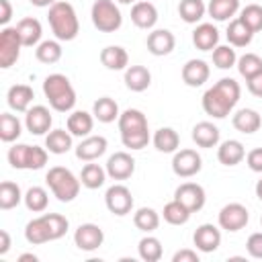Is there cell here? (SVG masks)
I'll return each mask as SVG.
<instances>
[{
    "instance_id": "cell-41",
    "label": "cell",
    "mask_w": 262,
    "mask_h": 262,
    "mask_svg": "<svg viewBox=\"0 0 262 262\" xmlns=\"http://www.w3.org/2000/svg\"><path fill=\"white\" fill-rule=\"evenodd\" d=\"M25 199V194L20 192V186L12 180H4L0 184V209L2 211H8V209H14L20 201Z\"/></svg>"
},
{
    "instance_id": "cell-14",
    "label": "cell",
    "mask_w": 262,
    "mask_h": 262,
    "mask_svg": "<svg viewBox=\"0 0 262 262\" xmlns=\"http://www.w3.org/2000/svg\"><path fill=\"white\" fill-rule=\"evenodd\" d=\"M51 123H53V117H51L49 108L43 106V104H35V106H31L25 113V127L33 135H45V133H49Z\"/></svg>"
},
{
    "instance_id": "cell-13",
    "label": "cell",
    "mask_w": 262,
    "mask_h": 262,
    "mask_svg": "<svg viewBox=\"0 0 262 262\" xmlns=\"http://www.w3.org/2000/svg\"><path fill=\"white\" fill-rule=\"evenodd\" d=\"M174 199L180 201L190 213H196L205 207V201H207V194H205V188L196 182H182L176 190H174Z\"/></svg>"
},
{
    "instance_id": "cell-33",
    "label": "cell",
    "mask_w": 262,
    "mask_h": 262,
    "mask_svg": "<svg viewBox=\"0 0 262 262\" xmlns=\"http://www.w3.org/2000/svg\"><path fill=\"white\" fill-rule=\"evenodd\" d=\"M117 125H119L121 135L123 133H131V131H141V129H147V117L139 108H125L119 115Z\"/></svg>"
},
{
    "instance_id": "cell-38",
    "label": "cell",
    "mask_w": 262,
    "mask_h": 262,
    "mask_svg": "<svg viewBox=\"0 0 262 262\" xmlns=\"http://www.w3.org/2000/svg\"><path fill=\"white\" fill-rule=\"evenodd\" d=\"M61 55H63V49H61V45H59L57 39L41 41V43L37 45V49H35V57H37L41 63H47V66L57 63V61L61 59Z\"/></svg>"
},
{
    "instance_id": "cell-51",
    "label": "cell",
    "mask_w": 262,
    "mask_h": 262,
    "mask_svg": "<svg viewBox=\"0 0 262 262\" xmlns=\"http://www.w3.org/2000/svg\"><path fill=\"white\" fill-rule=\"evenodd\" d=\"M172 262H199V254H196V250L184 248V250H178L172 256Z\"/></svg>"
},
{
    "instance_id": "cell-9",
    "label": "cell",
    "mask_w": 262,
    "mask_h": 262,
    "mask_svg": "<svg viewBox=\"0 0 262 262\" xmlns=\"http://www.w3.org/2000/svg\"><path fill=\"white\" fill-rule=\"evenodd\" d=\"M203 168V158L196 149H176L174 158H172V172L180 178H190L194 174H199Z\"/></svg>"
},
{
    "instance_id": "cell-21",
    "label": "cell",
    "mask_w": 262,
    "mask_h": 262,
    "mask_svg": "<svg viewBox=\"0 0 262 262\" xmlns=\"http://www.w3.org/2000/svg\"><path fill=\"white\" fill-rule=\"evenodd\" d=\"M192 43L201 51H213L219 45V31L213 23H201L192 31Z\"/></svg>"
},
{
    "instance_id": "cell-29",
    "label": "cell",
    "mask_w": 262,
    "mask_h": 262,
    "mask_svg": "<svg viewBox=\"0 0 262 262\" xmlns=\"http://www.w3.org/2000/svg\"><path fill=\"white\" fill-rule=\"evenodd\" d=\"M231 123H233V127H235L239 133L252 135V133H256V131L260 129L262 117H260V113L254 111V108H239V111L233 115Z\"/></svg>"
},
{
    "instance_id": "cell-23",
    "label": "cell",
    "mask_w": 262,
    "mask_h": 262,
    "mask_svg": "<svg viewBox=\"0 0 262 262\" xmlns=\"http://www.w3.org/2000/svg\"><path fill=\"white\" fill-rule=\"evenodd\" d=\"M16 31L18 37L23 41V47H35L41 43V35H43V27L35 16H25L16 23Z\"/></svg>"
},
{
    "instance_id": "cell-24",
    "label": "cell",
    "mask_w": 262,
    "mask_h": 262,
    "mask_svg": "<svg viewBox=\"0 0 262 262\" xmlns=\"http://www.w3.org/2000/svg\"><path fill=\"white\" fill-rule=\"evenodd\" d=\"M246 158V147L237 139H225L217 147V160L223 166H237Z\"/></svg>"
},
{
    "instance_id": "cell-16",
    "label": "cell",
    "mask_w": 262,
    "mask_h": 262,
    "mask_svg": "<svg viewBox=\"0 0 262 262\" xmlns=\"http://www.w3.org/2000/svg\"><path fill=\"white\" fill-rule=\"evenodd\" d=\"M192 244L196 246L199 252L211 254L221 246V229L213 223H203L194 229L192 233Z\"/></svg>"
},
{
    "instance_id": "cell-25",
    "label": "cell",
    "mask_w": 262,
    "mask_h": 262,
    "mask_svg": "<svg viewBox=\"0 0 262 262\" xmlns=\"http://www.w3.org/2000/svg\"><path fill=\"white\" fill-rule=\"evenodd\" d=\"M66 127L74 137H88L94 129V115L86 111H74L68 115Z\"/></svg>"
},
{
    "instance_id": "cell-26",
    "label": "cell",
    "mask_w": 262,
    "mask_h": 262,
    "mask_svg": "<svg viewBox=\"0 0 262 262\" xmlns=\"http://www.w3.org/2000/svg\"><path fill=\"white\" fill-rule=\"evenodd\" d=\"M219 137H221L219 129L211 121H201L192 127V141L199 147H205V149L215 147V145H219Z\"/></svg>"
},
{
    "instance_id": "cell-43",
    "label": "cell",
    "mask_w": 262,
    "mask_h": 262,
    "mask_svg": "<svg viewBox=\"0 0 262 262\" xmlns=\"http://www.w3.org/2000/svg\"><path fill=\"white\" fill-rule=\"evenodd\" d=\"M137 252H139V258L143 262H158V260H162V254H164L162 242L158 237H154V235L141 237L139 246H137Z\"/></svg>"
},
{
    "instance_id": "cell-31",
    "label": "cell",
    "mask_w": 262,
    "mask_h": 262,
    "mask_svg": "<svg viewBox=\"0 0 262 262\" xmlns=\"http://www.w3.org/2000/svg\"><path fill=\"white\" fill-rule=\"evenodd\" d=\"M72 133L66 131V129H53L45 135V147L49 154H55V156H61V154H68L72 147H74V141H72Z\"/></svg>"
},
{
    "instance_id": "cell-45",
    "label": "cell",
    "mask_w": 262,
    "mask_h": 262,
    "mask_svg": "<svg viewBox=\"0 0 262 262\" xmlns=\"http://www.w3.org/2000/svg\"><path fill=\"white\" fill-rule=\"evenodd\" d=\"M235 68H237V72H239L242 78L250 80V78H254L256 74L262 72V57L256 55V53H244L242 57H237Z\"/></svg>"
},
{
    "instance_id": "cell-20",
    "label": "cell",
    "mask_w": 262,
    "mask_h": 262,
    "mask_svg": "<svg viewBox=\"0 0 262 262\" xmlns=\"http://www.w3.org/2000/svg\"><path fill=\"white\" fill-rule=\"evenodd\" d=\"M131 23L137 29H154L158 23V8L147 0H137L131 8Z\"/></svg>"
},
{
    "instance_id": "cell-48",
    "label": "cell",
    "mask_w": 262,
    "mask_h": 262,
    "mask_svg": "<svg viewBox=\"0 0 262 262\" xmlns=\"http://www.w3.org/2000/svg\"><path fill=\"white\" fill-rule=\"evenodd\" d=\"M149 129H141V131H131V133H123L121 141L127 149H143L149 143Z\"/></svg>"
},
{
    "instance_id": "cell-6",
    "label": "cell",
    "mask_w": 262,
    "mask_h": 262,
    "mask_svg": "<svg viewBox=\"0 0 262 262\" xmlns=\"http://www.w3.org/2000/svg\"><path fill=\"white\" fill-rule=\"evenodd\" d=\"M47 147L16 143L8 149V164L16 170H41L47 164Z\"/></svg>"
},
{
    "instance_id": "cell-44",
    "label": "cell",
    "mask_w": 262,
    "mask_h": 262,
    "mask_svg": "<svg viewBox=\"0 0 262 262\" xmlns=\"http://www.w3.org/2000/svg\"><path fill=\"white\" fill-rule=\"evenodd\" d=\"M25 207L33 213H43L49 205V192L43 188V186H31L27 192H25Z\"/></svg>"
},
{
    "instance_id": "cell-39",
    "label": "cell",
    "mask_w": 262,
    "mask_h": 262,
    "mask_svg": "<svg viewBox=\"0 0 262 262\" xmlns=\"http://www.w3.org/2000/svg\"><path fill=\"white\" fill-rule=\"evenodd\" d=\"M133 223H135V227L139 231L151 233L160 225V213L156 209H151V207H141V209H137L133 213Z\"/></svg>"
},
{
    "instance_id": "cell-49",
    "label": "cell",
    "mask_w": 262,
    "mask_h": 262,
    "mask_svg": "<svg viewBox=\"0 0 262 262\" xmlns=\"http://www.w3.org/2000/svg\"><path fill=\"white\" fill-rule=\"evenodd\" d=\"M246 250H248V254H250L252 258L262 260V231H256V233H252V235L248 237Z\"/></svg>"
},
{
    "instance_id": "cell-17",
    "label": "cell",
    "mask_w": 262,
    "mask_h": 262,
    "mask_svg": "<svg viewBox=\"0 0 262 262\" xmlns=\"http://www.w3.org/2000/svg\"><path fill=\"white\" fill-rule=\"evenodd\" d=\"M145 45H147V51H149L151 55L164 57V55H168V53L174 51V47H176V37H174V33L168 31V29H156V31H151V33L147 35Z\"/></svg>"
},
{
    "instance_id": "cell-4",
    "label": "cell",
    "mask_w": 262,
    "mask_h": 262,
    "mask_svg": "<svg viewBox=\"0 0 262 262\" xmlns=\"http://www.w3.org/2000/svg\"><path fill=\"white\" fill-rule=\"evenodd\" d=\"M47 20H49V27L57 41H74L80 33L78 14L70 2L57 0L53 6H49Z\"/></svg>"
},
{
    "instance_id": "cell-59",
    "label": "cell",
    "mask_w": 262,
    "mask_h": 262,
    "mask_svg": "<svg viewBox=\"0 0 262 262\" xmlns=\"http://www.w3.org/2000/svg\"><path fill=\"white\" fill-rule=\"evenodd\" d=\"M260 223H262V217H260Z\"/></svg>"
},
{
    "instance_id": "cell-34",
    "label": "cell",
    "mask_w": 262,
    "mask_h": 262,
    "mask_svg": "<svg viewBox=\"0 0 262 262\" xmlns=\"http://www.w3.org/2000/svg\"><path fill=\"white\" fill-rule=\"evenodd\" d=\"M151 141H154V147L158 151H162V154H174L178 149V145H180V135L172 127H160L154 133Z\"/></svg>"
},
{
    "instance_id": "cell-7",
    "label": "cell",
    "mask_w": 262,
    "mask_h": 262,
    "mask_svg": "<svg viewBox=\"0 0 262 262\" xmlns=\"http://www.w3.org/2000/svg\"><path fill=\"white\" fill-rule=\"evenodd\" d=\"M92 25L100 33H115L123 25V14L115 0H96L90 10Z\"/></svg>"
},
{
    "instance_id": "cell-2",
    "label": "cell",
    "mask_w": 262,
    "mask_h": 262,
    "mask_svg": "<svg viewBox=\"0 0 262 262\" xmlns=\"http://www.w3.org/2000/svg\"><path fill=\"white\" fill-rule=\"evenodd\" d=\"M70 227V221L59 213H45L41 217H35L25 227V239L33 246H41L47 242H55L66 235Z\"/></svg>"
},
{
    "instance_id": "cell-47",
    "label": "cell",
    "mask_w": 262,
    "mask_h": 262,
    "mask_svg": "<svg viewBox=\"0 0 262 262\" xmlns=\"http://www.w3.org/2000/svg\"><path fill=\"white\" fill-rule=\"evenodd\" d=\"M239 18L248 25L252 33L262 31V6L260 4H248L239 10Z\"/></svg>"
},
{
    "instance_id": "cell-42",
    "label": "cell",
    "mask_w": 262,
    "mask_h": 262,
    "mask_svg": "<svg viewBox=\"0 0 262 262\" xmlns=\"http://www.w3.org/2000/svg\"><path fill=\"white\" fill-rule=\"evenodd\" d=\"M190 215H192V213H190L180 201H176V199H172L170 203H166V205H164V211H162L164 221L170 223V225H184V223L190 219Z\"/></svg>"
},
{
    "instance_id": "cell-10",
    "label": "cell",
    "mask_w": 262,
    "mask_h": 262,
    "mask_svg": "<svg viewBox=\"0 0 262 262\" xmlns=\"http://www.w3.org/2000/svg\"><path fill=\"white\" fill-rule=\"evenodd\" d=\"M248 221H250V213L242 203H227L219 211V217H217L219 227L225 231H231V233L244 229L248 225Z\"/></svg>"
},
{
    "instance_id": "cell-30",
    "label": "cell",
    "mask_w": 262,
    "mask_h": 262,
    "mask_svg": "<svg viewBox=\"0 0 262 262\" xmlns=\"http://www.w3.org/2000/svg\"><path fill=\"white\" fill-rule=\"evenodd\" d=\"M151 84V74L145 66H129L125 70V86L131 92H143Z\"/></svg>"
},
{
    "instance_id": "cell-35",
    "label": "cell",
    "mask_w": 262,
    "mask_h": 262,
    "mask_svg": "<svg viewBox=\"0 0 262 262\" xmlns=\"http://www.w3.org/2000/svg\"><path fill=\"white\" fill-rule=\"evenodd\" d=\"M239 10V0H209L207 12L213 20H231L235 12Z\"/></svg>"
},
{
    "instance_id": "cell-27",
    "label": "cell",
    "mask_w": 262,
    "mask_h": 262,
    "mask_svg": "<svg viewBox=\"0 0 262 262\" xmlns=\"http://www.w3.org/2000/svg\"><path fill=\"white\" fill-rule=\"evenodd\" d=\"M225 37H227L229 45H233V47H246V45L252 43L254 33L248 29V25L239 16H235V18L229 20L227 31H225Z\"/></svg>"
},
{
    "instance_id": "cell-22",
    "label": "cell",
    "mask_w": 262,
    "mask_h": 262,
    "mask_svg": "<svg viewBox=\"0 0 262 262\" xmlns=\"http://www.w3.org/2000/svg\"><path fill=\"white\" fill-rule=\"evenodd\" d=\"M33 98H35V92L27 84H14V86L8 88V94H6L8 106L12 111H16V113H27L31 108Z\"/></svg>"
},
{
    "instance_id": "cell-28",
    "label": "cell",
    "mask_w": 262,
    "mask_h": 262,
    "mask_svg": "<svg viewBox=\"0 0 262 262\" xmlns=\"http://www.w3.org/2000/svg\"><path fill=\"white\" fill-rule=\"evenodd\" d=\"M100 61L106 70L119 72V70H127L129 68V55L125 51V47L121 45H108L100 51Z\"/></svg>"
},
{
    "instance_id": "cell-32",
    "label": "cell",
    "mask_w": 262,
    "mask_h": 262,
    "mask_svg": "<svg viewBox=\"0 0 262 262\" xmlns=\"http://www.w3.org/2000/svg\"><path fill=\"white\" fill-rule=\"evenodd\" d=\"M92 115H94V119L96 121H100V123H115V121H119V104H117V100L115 98H111V96H100L98 100H94V104H92Z\"/></svg>"
},
{
    "instance_id": "cell-50",
    "label": "cell",
    "mask_w": 262,
    "mask_h": 262,
    "mask_svg": "<svg viewBox=\"0 0 262 262\" xmlns=\"http://www.w3.org/2000/svg\"><path fill=\"white\" fill-rule=\"evenodd\" d=\"M246 164L252 172L262 174V147H254L246 154Z\"/></svg>"
},
{
    "instance_id": "cell-8",
    "label": "cell",
    "mask_w": 262,
    "mask_h": 262,
    "mask_svg": "<svg viewBox=\"0 0 262 262\" xmlns=\"http://www.w3.org/2000/svg\"><path fill=\"white\" fill-rule=\"evenodd\" d=\"M23 41L18 37L16 27H4L0 31V68H10L20 57Z\"/></svg>"
},
{
    "instance_id": "cell-52",
    "label": "cell",
    "mask_w": 262,
    "mask_h": 262,
    "mask_svg": "<svg viewBox=\"0 0 262 262\" xmlns=\"http://www.w3.org/2000/svg\"><path fill=\"white\" fill-rule=\"evenodd\" d=\"M246 84H248V90H250V94H254V96L262 98V72H260V74H256L254 78L246 80Z\"/></svg>"
},
{
    "instance_id": "cell-37",
    "label": "cell",
    "mask_w": 262,
    "mask_h": 262,
    "mask_svg": "<svg viewBox=\"0 0 262 262\" xmlns=\"http://www.w3.org/2000/svg\"><path fill=\"white\" fill-rule=\"evenodd\" d=\"M178 14L184 23L196 25L205 14H207V4L203 0H180L178 4Z\"/></svg>"
},
{
    "instance_id": "cell-56",
    "label": "cell",
    "mask_w": 262,
    "mask_h": 262,
    "mask_svg": "<svg viewBox=\"0 0 262 262\" xmlns=\"http://www.w3.org/2000/svg\"><path fill=\"white\" fill-rule=\"evenodd\" d=\"M39 258L35 256V254H20L18 256V262H37Z\"/></svg>"
},
{
    "instance_id": "cell-57",
    "label": "cell",
    "mask_w": 262,
    "mask_h": 262,
    "mask_svg": "<svg viewBox=\"0 0 262 262\" xmlns=\"http://www.w3.org/2000/svg\"><path fill=\"white\" fill-rule=\"evenodd\" d=\"M256 196H258V199L262 201V178H260V180L256 182Z\"/></svg>"
},
{
    "instance_id": "cell-55",
    "label": "cell",
    "mask_w": 262,
    "mask_h": 262,
    "mask_svg": "<svg viewBox=\"0 0 262 262\" xmlns=\"http://www.w3.org/2000/svg\"><path fill=\"white\" fill-rule=\"evenodd\" d=\"M33 6H37V8H47V6H53L57 0H29Z\"/></svg>"
},
{
    "instance_id": "cell-46",
    "label": "cell",
    "mask_w": 262,
    "mask_h": 262,
    "mask_svg": "<svg viewBox=\"0 0 262 262\" xmlns=\"http://www.w3.org/2000/svg\"><path fill=\"white\" fill-rule=\"evenodd\" d=\"M237 63V53L233 45H217L213 49V66L219 70H229Z\"/></svg>"
},
{
    "instance_id": "cell-36",
    "label": "cell",
    "mask_w": 262,
    "mask_h": 262,
    "mask_svg": "<svg viewBox=\"0 0 262 262\" xmlns=\"http://www.w3.org/2000/svg\"><path fill=\"white\" fill-rule=\"evenodd\" d=\"M106 168H102L100 164H94V162H88L84 168H82V172H80V182H82V186H86V188H90V190H96V188H100L102 184H104V180H106Z\"/></svg>"
},
{
    "instance_id": "cell-18",
    "label": "cell",
    "mask_w": 262,
    "mask_h": 262,
    "mask_svg": "<svg viewBox=\"0 0 262 262\" xmlns=\"http://www.w3.org/2000/svg\"><path fill=\"white\" fill-rule=\"evenodd\" d=\"M106 147H108L106 137L88 135V137H82V141L76 145V158L82 162H94L106 151Z\"/></svg>"
},
{
    "instance_id": "cell-12",
    "label": "cell",
    "mask_w": 262,
    "mask_h": 262,
    "mask_svg": "<svg viewBox=\"0 0 262 262\" xmlns=\"http://www.w3.org/2000/svg\"><path fill=\"white\" fill-rule=\"evenodd\" d=\"M104 242V231L96 223H82L74 231V244L82 252H94L102 246Z\"/></svg>"
},
{
    "instance_id": "cell-5",
    "label": "cell",
    "mask_w": 262,
    "mask_h": 262,
    "mask_svg": "<svg viewBox=\"0 0 262 262\" xmlns=\"http://www.w3.org/2000/svg\"><path fill=\"white\" fill-rule=\"evenodd\" d=\"M45 182L59 203H72L78 196L82 186L80 178L70 168H63V166L49 168V172L45 174Z\"/></svg>"
},
{
    "instance_id": "cell-54",
    "label": "cell",
    "mask_w": 262,
    "mask_h": 262,
    "mask_svg": "<svg viewBox=\"0 0 262 262\" xmlns=\"http://www.w3.org/2000/svg\"><path fill=\"white\" fill-rule=\"evenodd\" d=\"M12 242H10V233L6 229H0V256H4L10 250Z\"/></svg>"
},
{
    "instance_id": "cell-15",
    "label": "cell",
    "mask_w": 262,
    "mask_h": 262,
    "mask_svg": "<svg viewBox=\"0 0 262 262\" xmlns=\"http://www.w3.org/2000/svg\"><path fill=\"white\" fill-rule=\"evenodd\" d=\"M104 168L113 180H127L135 172V160L127 151H115L113 156H108Z\"/></svg>"
},
{
    "instance_id": "cell-1",
    "label": "cell",
    "mask_w": 262,
    "mask_h": 262,
    "mask_svg": "<svg viewBox=\"0 0 262 262\" xmlns=\"http://www.w3.org/2000/svg\"><path fill=\"white\" fill-rule=\"evenodd\" d=\"M242 96V88L233 78L217 80L203 94V111L213 119H225Z\"/></svg>"
},
{
    "instance_id": "cell-58",
    "label": "cell",
    "mask_w": 262,
    "mask_h": 262,
    "mask_svg": "<svg viewBox=\"0 0 262 262\" xmlns=\"http://www.w3.org/2000/svg\"><path fill=\"white\" fill-rule=\"evenodd\" d=\"M117 2H119V4H135L137 0H117Z\"/></svg>"
},
{
    "instance_id": "cell-40",
    "label": "cell",
    "mask_w": 262,
    "mask_h": 262,
    "mask_svg": "<svg viewBox=\"0 0 262 262\" xmlns=\"http://www.w3.org/2000/svg\"><path fill=\"white\" fill-rule=\"evenodd\" d=\"M23 133V125L18 121V117L10 115V113H2L0 115V139L4 143H12L20 137Z\"/></svg>"
},
{
    "instance_id": "cell-11",
    "label": "cell",
    "mask_w": 262,
    "mask_h": 262,
    "mask_svg": "<svg viewBox=\"0 0 262 262\" xmlns=\"http://www.w3.org/2000/svg\"><path fill=\"white\" fill-rule=\"evenodd\" d=\"M104 205L113 215L123 217L133 209V194L125 184H113L104 194Z\"/></svg>"
},
{
    "instance_id": "cell-53",
    "label": "cell",
    "mask_w": 262,
    "mask_h": 262,
    "mask_svg": "<svg viewBox=\"0 0 262 262\" xmlns=\"http://www.w3.org/2000/svg\"><path fill=\"white\" fill-rule=\"evenodd\" d=\"M12 18V4L8 0H0V25L6 27Z\"/></svg>"
},
{
    "instance_id": "cell-3",
    "label": "cell",
    "mask_w": 262,
    "mask_h": 262,
    "mask_svg": "<svg viewBox=\"0 0 262 262\" xmlns=\"http://www.w3.org/2000/svg\"><path fill=\"white\" fill-rule=\"evenodd\" d=\"M43 94L49 100V106L57 113H70L76 106V90L63 74H49L43 80Z\"/></svg>"
},
{
    "instance_id": "cell-19",
    "label": "cell",
    "mask_w": 262,
    "mask_h": 262,
    "mask_svg": "<svg viewBox=\"0 0 262 262\" xmlns=\"http://www.w3.org/2000/svg\"><path fill=\"white\" fill-rule=\"evenodd\" d=\"M211 76V68L205 59H188L182 66V82L190 88L203 86Z\"/></svg>"
}]
</instances>
